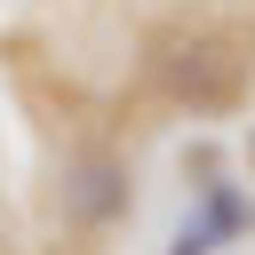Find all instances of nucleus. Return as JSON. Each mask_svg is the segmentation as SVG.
Wrapping results in <instances>:
<instances>
[{
	"mask_svg": "<svg viewBox=\"0 0 255 255\" xmlns=\"http://www.w3.org/2000/svg\"><path fill=\"white\" fill-rule=\"evenodd\" d=\"M143 80L183 112H231L247 96V56L207 24H159L143 40Z\"/></svg>",
	"mask_w": 255,
	"mask_h": 255,
	"instance_id": "f257e3e1",
	"label": "nucleus"
},
{
	"mask_svg": "<svg viewBox=\"0 0 255 255\" xmlns=\"http://www.w3.org/2000/svg\"><path fill=\"white\" fill-rule=\"evenodd\" d=\"M64 207H72L88 231H112V223L135 207V191H128V167H120V159H104V151H88V159L64 175Z\"/></svg>",
	"mask_w": 255,
	"mask_h": 255,
	"instance_id": "f03ea898",
	"label": "nucleus"
},
{
	"mask_svg": "<svg viewBox=\"0 0 255 255\" xmlns=\"http://www.w3.org/2000/svg\"><path fill=\"white\" fill-rule=\"evenodd\" d=\"M207 247H223V239H215V231H207L199 215H191V223H183V231L167 239V255H207Z\"/></svg>",
	"mask_w": 255,
	"mask_h": 255,
	"instance_id": "20e7f679",
	"label": "nucleus"
},
{
	"mask_svg": "<svg viewBox=\"0 0 255 255\" xmlns=\"http://www.w3.org/2000/svg\"><path fill=\"white\" fill-rule=\"evenodd\" d=\"M199 223H207L215 239H239V231L255 223V199L231 191V183H199Z\"/></svg>",
	"mask_w": 255,
	"mask_h": 255,
	"instance_id": "7ed1b4c3",
	"label": "nucleus"
}]
</instances>
